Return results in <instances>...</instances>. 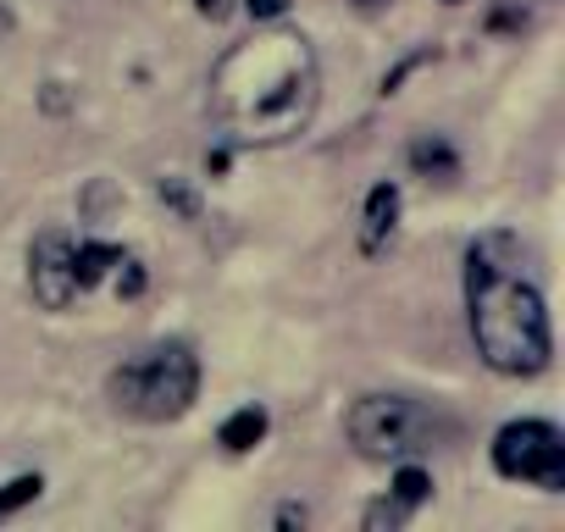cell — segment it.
<instances>
[{
  "instance_id": "obj_1",
  "label": "cell",
  "mask_w": 565,
  "mask_h": 532,
  "mask_svg": "<svg viewBox=\"0 0 565 532\" xmlns=\"http://www.w3.org/2000/svg\"><path fill=\"white\" fill-rule=\"evenodd\" d=\"M322 67L300 29H260L211 67V117L244 150L289 145L311 128Z\"/></svg>"
},
{
  "instance_id": "obj_2",
  "label": "cell",
  "mask_w": 565,
  "mask_h": 532,
  "mask_svg": "<svg viewBox=\"0 0 565 532\" xmlns=\"http://www.w3.org/2000/svg\"><path fill=\"white\" fill-rule=\"evenodd\" d=\"M466 317L477 355L504 377H537L554 355L548 306L526 273V244L510 233H482L466 249Z\"/></svg>"
},
{
  "instance_id": "obj_3",
  "label": "cell",
  "mask_w": 565,
  "mask_h": 532,
  "mask_svg": "<svg viewBox=\"0 0 565 532\" xmlns=\"http://www.w3.org/2000/svg\"><path fill=\"white\" fill-rule=\"evenodd\" d=\"M200 394V361L183 339L150 344L106 377V400L134 422H178Z\"/></svg>"
},
{
  "instance_id": "obj_4",
  "label": "cell",
  "mask_w": 565,
  "mask_h": 532,
  "mask_svg": "<svg viewBox=\"0 0 565 532\" xmlns=\"http://www.w3.org/2000/svg\"><path fill=\"white\" fill-rule=\"evenodd\" d=\"M350 444L366 460H411L433 444V416L399 394H366L350 411Z\"/></svg>"
},
{
  "instance_id": "obj_5",
  "label": "cell",
  "mask_w": 565,
  "mask_h": 532,
  "mask_svg": "<svg viewBox=\"0 0 565 532\" xmlns=\"http://www.w3.org/2000/svg\"><path fill=\"white\" fill-rule=\"evenodd\" d=\"M493 471L510 482H532L543 493L565 488V438L548 422H510L493 438Z\"/></svg>"
},
{
  "instance_id": "obj_6",
  "label": "cell",
  "mask_w": 565,
  "mask_h": 532,
  "mask_svg": "<svg viewBox=\"0 0 565 532\" xmlns=\"http://www.w3.org/2000/svg\"><path fill=\"white\" fill-rule=\"evenodd\" d=\"M29 295L45 306V311H67L84 289H78V238L51 227L34 238L29 249Z\"/></svg>"
},
{
  "instance_id": "obj_7",
  "label": "cell",
  "mask_w": 565,
  "mask_h": 532,
  "mask_svg": "<svg viewBox=\"0 0 565 532\" xmlns=\"http://www.w3.org/2000/svg\"><path fill=\"white\" fill-rule=\"evenodd\" d=\"M394 222H399V189L394 183H377L372 194H366V216H361V249L372 255V249H383V238L394 233Z\"/></svg>"
},
{
  "instance_id": "obj_8",
  "label": "cell",
  "mask_w": 565,
  "mask_h": 532,
  "mask_svg": "<svg viewBox=\"0 0 565 532\" xmlns=\"http://www.w3.org/2000/svg\"><path fill=\"white\" fill-rule=\"evenodd\" d=\"M260 438H266V411H260V405H244V411H233V416L222 422V449H227V455H249Z\"/></svg>"
},
{
  "instance_id": "obj_9",
  "label": "cell",
  "mask_w": 565,
  "mask_h": 532,
  "mask_svg": "<svg viewBox=\"0 0 565 532\" xmlns=\"http://www.w3.org/2000/svg\"><path fill=\"white\" fill-rule=\"evenodd\" d=\"M411 167H416V172H444V178H455V150H449L444 139H416V145H411Z\"/></svg>"
},
{
  "instance_id": "obj_10",
  "label": "cell",
  "mask_w": 565,
  "mask_h": 532,
  "mask_svg": "<svg viewBox=\"0 0 565 532\" xmlns=\"http://www.w3.org/2000/svg\"><path fill=\"white\" fill-rule=\"evenodd\" d=\"M427 493H433V477H427L422 466H399V477H394V499H405V504L416 510Z\"/></svg>"
},
{
  "instance_id": "obj_11",
  "label": "cell",
  "mask_w": 565,
  "mask_h": 532,
  "mask_svg": "<svg viewBox=\"0 0 565 532\" xmlns=\"http://www.w3.org/2000/svg\"><path fill=\"white\" fill-rule=\"evenodd\" d=\"M40 488H45L40 477H12L7 488H0V515H12V510H23L29 499H40Z\"/></svg>"
},
{
  "instance_id": "obj_12",
  "label": "cell",
  "mask_w": 565,
  "mask_h": 532,
  "mask_svg": "<svg viewBox=\"0 0 565 532\" xmlns=\"http://www.w3.org/2000/svg\"><path fill=\"white\" fill-rule=\"evenodd\" d=\"M405 515H411V504H405V499H377V504L366 510V526H372V532H377V526H399Z\"/></svg>"
},
{
  "instance_id": "obj_13",
  "label": "cell",
  "mask_w": 565,
  "mask_h": 532,
  "mask_svg": "<svg viewBox=\"0 0 565 532\" xmlns=\"http://www.w3.org/2000/svg\"><path fill=\"white\" fill-rule=\"evenodd\" d=\"M244 7H249V18H255V23H277L282 12L295 7V0H244Z\"/></svg>"
},
{
  "instance_id": "obj_14",
  "label": "cell",
  "mask_w": 565,
  "mask_h": 532,
  "mask_svg": "<svg viewBox=\"0 0 565 532\" xmlns=\"http://www.w3.org/2000/svg\"><path fill=\"white\" fill-rule=\"evenodd\" d=\"M194 12H200V18H211V23H222V18L233 12V0H194Z\"/></svg>"
},
{
  "instance_id": "obj_15",
  "label": "cell",
  "mask_w": 565,
  "mask_h": 532,
  "mask_svg": "<svg viewBox=\"0 0 565 532\" xmlns=\"http://www.w3.org/2000/svg\"><path fill=\"white\" fill-rule=\"evenodd\" d=\"M361 12H383V7H394V0H355Z\"/></svg>"
}]
</instances>
